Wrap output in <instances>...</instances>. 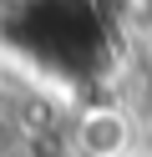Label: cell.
Returning a JSON list of instances; mask_svg holds the SVG:
<instances>
[{
	"instance_id": "6da1fadb",
	"label": "cell",
	"mask_w": 152,
	"mask_h": 157,
	"mask_svg": "<svg viewBox=\"0 0 152 157\" xmlns=\"http://www.w3.org/2000/svg\"><path fill=\"white\" fill-rule=\"evenodd\" d=\"M0 31L20 56H36L51 76H96V66L111 51L96 0H15Z\"/></svg>"
},
{
	"instance_id": "7a4b0ae2",
	"label": "cell",
	"mask_w": 152,
	"mask_h": 157,
	"mask_svg": "<svg viewBox=\"0 0 152 157\" xmlns=\"http://www.w3.org/2000/svg\"><path fill=\"white\" fill-rule=\"evenodd\" d=\"M76 147H81L86 157H122V152L132 147V122H127V112L111 106V101L81 106V117H76Z\"/></svg>"
},
{
	"instance_id": "3957f363",
	"label": "cell",
	"mask_w": 152,
	"mask_h": 157,
	"mask_svg": "<svg viewBox=\"0 0 152 157\" xmlns=\"http://www.w3.org/2000/svg\"><path fill=\"white\" fill-rule=\"evenodd\" d=\"M147 21H152V0H147Z\"/></svg>"
}]
</instances>
